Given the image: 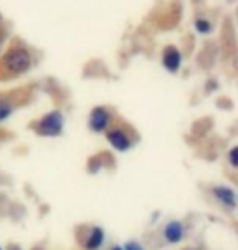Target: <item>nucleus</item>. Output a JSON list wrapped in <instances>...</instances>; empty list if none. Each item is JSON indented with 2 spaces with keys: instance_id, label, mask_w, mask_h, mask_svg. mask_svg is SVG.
<instances>
[{
  "instance_id": "dca6fc26",
  "label": "nucleus",
  "mask_w": 238,
  "mask_h": 250,
  "mask_svg": "<svg viewBox=\"0 0 238 250\" xmlns=\"http://www.w3.org/2000/svg\"><path fill=\"white\" fill-rule=\"evenodd\" d=\"M0 250H3V249H2V247H0Z\"/></svg>"
},
{
  "instance_id": "0eeeda50",
  "label": "nucleus",
  "mask_w": 238,
  "mask_h": 250,
  "mask_svg": "<svg viewBox=\"0 0 238 250\" xmlns=\"http://www.w3.org/2000/svg\"><path fill=\"white\" fill-rule=\"evenodd\" d=\"M162 235H163V240L170 245H178L184 240L186 237V229H184V224L181 221H176V219H171L163 226V230H162Z\"/></svg>"
},
{
  "instance_id": "f03ea898",
  "label": "nucleus",
  "mask_w": 238,
  "mask_h": 250,
  "mask_svg": "<svg viewBox=\"0 0 238 250\" xmlns=\"http://www.w3.org/2000/svg\"><path fill=\"white\" fill-rule=\"evenodd\" d=\"M65 116L60 110H53L46 113L36 121L31 123V129L41 138H59L64 133Z\"/></svg>"
},
{
  "instance_id": "ddd939ff",
  "label": "nucleus",
  "mask_w": 238,
  "mask_h": 250,
  "mask_svg": "<svg viewBox=\"0 0 238 250\" xmlns=\"http://www.w3.org/2000/svg\"><path fill=\"white\" fill-rule=\"evenodd\" d=\"M7 250H25V249H21L20 245H10V247H8Z\"/></svg>"
},
{
  "instance_id": "f257e3e1",
  "label": "nucleus",
  "mask_w": 238,
  "mask_h": 250,
  "mask_svg": "<svg viewBox=\"0 0 238 250\" xmlns=\"http://www.w3.org/2000/svg\"><path fill=\"white\" fill-rule=\"evenodd\" d=\"M33 62L35 59L31 49L17 41L0 56V79L20 77L33 67Z\"/></svg>"
},
{
  "instance_id": "39448f33",
  "label": "nucleus",
  "mask_w": 238,
  "mask_h": 250,
  "mask_svg": "<svg viewBox=\"0 0 238 250\" xmlns=\"http://www.w3.org/2000/svg\"><path fill=\"white\" fill-rule=\"evenodd\" d=\"M211 196L220 205L223 209H237V191L228 185H214L211 187Z\"/></svg>"
},
{
  "instance_id": "1a4fd4ad",
  "label": "nucleus",
  "mask_w": 238,
  "mask_h": 250,
  "mask_svg": "<svg viewBox=\"0 0 238 250\" xmlns=\"http://www.w3.org/2000/svg\"><path fill=\"white\" fill-rule=\"evenodd\" d=\"M17 108H18V102L15 97L10 95V93H5V95L0 93V123L8 120Z\"/></svg>"
},
{
  "instance_id": "7ed1b4c3",
  "label": "nucleus",
  "mask_w": 238,
  "mask_h": 250,
  "mask_svg": "<svg viewBox=\"0 0 238 250\" xmlns=\"http://www.w3.org/2000/svg\"><path fill=\"white\" fill-rule=\"evenodd\" d=\"M105 136H106V141H108V144L116 150V152H119V154L128 152V150L132 149L134 144H135L130 126L113 125L105 133Z\"/></svg>"
},
{
  "instance_id": "2eb2a0df",
  "label": "nucleus",
  "mask_w": 238,
  "mask_h": 250,
  "mask_svg": "<svg viewBox=\"0 0 238 250\" xmlns=\"http://www.w3.org/2000/svg\"><path fill=\"white\" fill-rule=\"evenodd\" d=\"M110 250H124V249H123V245L118 244V245H113V247H111Z\"/></svg>"
},
{
  "instance_id": "4468645a",
  "label": "nucleus",
  "mask_w": 238,
  "mask_h": 250,
  "mask_svg": "<svg viewBox=\"0 0 238 250\" xmlns=\"http://www.w3.org/2000/svg\"><path fill=\"white\" fill-rule=\"evenodd\" d=\"M2 43H3V31H2V26H0V51H2Z\"/></svg>"
},
{
  "instance_id": "9b49d317",
  "label": "nucleus",
  "mask_w": 238,
  "mask_h": 250,
  "mask_svg": "<svg viewBox=\"0 0 238 250\" xmlns=\"http://www.w3.org/2000/svg\"><path fill=\"white\" fill-rule=\"evenodd\" d=\"M227 160H228V164H230V167L233 168V170H237L238 168V147L237 146H233V147L228 150Z\"/></svg>"
},
{
  "instance_id": "423d86ee",
  "label": "nucleus",
  "mask_w": 238,
  "mask_h": 250,
  "mask_svg": "<svg viewBox=\"0 0 238 250\" xmlns=\"http://www.w3.org/2000/svg\"><path fill=\"white\" fill-rule=\"evenodd\" d=\"M162 65L168 74H178L183 65V54L176 46H165L162 51Z\"/></svg>"
},
{
  "instance_id": "f8f14e48",
  "label": "nucleus",
  "mask_w": 238,
  "mask_h": 250,
  "mask_svg": "<svg viewBox=\"0 0 238 250\" xmlns=\"http://www.w3.org/2000/svg\"><path fill=\"white\" fill-rule=\"evenodd\" d=\"M124 250H147L144 247V244H141L139 240H128L124 245H123Z\"/></svg>"
},
{
  "instance_id": "6e6552de",
  "label": "nucleus",
  "mask_w": 238,
  "mask_h": 250,
  "mask_svg": "<svg viewBox=\"0 0 238 250\" xmlns=\"http://www.w3.org/2000/svg\"><path fill=\"white\" fill-rule=\"evenodd\" d=\"M106 234L101 226H90L85 232V239L82 242L83 250H101L105 245Z\"/></svg>"
},
{
  "instance_id": "20e7f679",
  "label": "nucleus",
  "mask_w": 238,
  "mask_h": 250,
  "mask_svg": "<svg viewBox=\"0 0 238 250\" xmlns=\"http://www.w3.org/2000/svg\"><path fill=\"white\" fill-rule=\"evenodd\" d=\"M114 125V115L111 108L98 105L92 108L90 115H88V129L95 134H105L111 126Z\"/></svg>"
},
{
  "instance_id": "9d476101",
  "label": "nucleus",
  "mask_w": 238,
  "mask_h": 250,
  "mask_svg": "<svg viewBox=\"0 0 238 250\" xmlns=\"http://www.w3.org/2000/svg\"><path fill=\"white\" fill-rule=\"evenodd\" d=\"M194 28L196 31L201 33V35H209L212 31V23L207 20V18H196L194 21Z\"/></svg>"
}]
</instances>
